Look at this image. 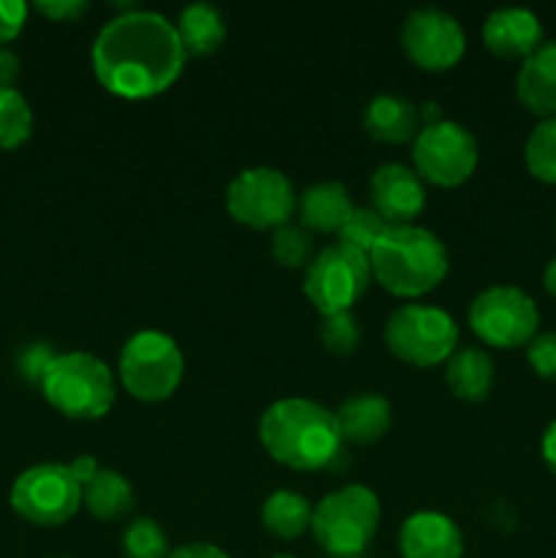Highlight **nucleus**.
Returning <instances> with one entry per match:
<instances>
[{"label":"nucleus","instance_id":"obj_19","mask_svg":"<svg viewBox=\"0 0 556 558\" xmlns=\"http://www.w3.org/2000/svg\"><path fill=\"white\" fill-rule=\"evenodd\" d=\"M338 428H341L343 441L352 445H374L390 430L392 407L387 398L376 392H358L341 401L336 409Z\"/></svg>","mask_w":556,"mask_h":558},{"label":"nucleus","instance_id":"obj_5","mask_svg":"<svg viewBox=\"0 0 556 558\" xmlns=\"http://www.w3.org/2000/svg\"><path fill=\"white\" fill-rule=\"evenodd\" d=\"M379 496L365 485H343L327 494L311 515L316 545L336 558L360 556L379 529Z\"/></svg>","mask_w":556,"mask_h":558},{"label":"nucleus","instance_id":"obj_4","mask_svg":"<svg viewBox=\"0 0 556 558\" xmlns=\"http://www.w3.org/2000/svg\"><path fill=\"white\" fill-rule=\"evenodd\" d=\"M49 407L69 420H98L109 414L118 396L114 374L104 360L87 352H63L41 379Z\"/></svg>","mask_w":556,"mask_h":558},{"label":"nucleus","instance_id":"obj_37","mask_svg":"<svg viewBox=\"0 0 556 558\" xmlns=\"http://www.w3.org/2000/svg\"><path fill=\"white\" fill-rule=\"evenodd\" d=\"M69 469H71V474H74V477H76V483H80L82 488H85V485L90 483L93 477H96L98 469H101V466H98V461L93 456H76L74 461L69 463Z\"/></svg>","mask_w":556,"mask_h":558},{"label":"nucleus","instance_id":"obj_31","mask_svg":"<svg viewBox=\"0 0 556 558\" xmlns=\"http://www.w3.org/2000/svg\"><path fill=\"white\" fill-rule=\"evenodd\" d=\"M527 360L540 379L556 381V332H537L529 341Z\"/></svg>","mask_w":556,"mask_h":558},{"label":"nucleus","instance_id":"obj_18","mask_svg":"<svg viewBox=\"0 0 556 558\" xmlns=\"http://www.w3.org/2000/svg\"><path fill=\"white\" fill-rule=\"evenodd\" d=\"M298 207L303 229L322 234L341 232V227L354 210L349 189L343 183H338V180H319V183L309 185L300 194Z\"/></svg>","mask_w":556,"mask_h":558},{"label":"nucleus","instance_id":"obj_23","mask_svg":"<svg viewBox=\"0 0 556 558\" xmlns=\"http://www.w3.org/2000/svg\"><path fill=\"white\" fill-rule=\"evenodd\" d=\"M82 505L98 521H120L134 507V488L125 474L114 469H98L96 477L82 488Z\"/></svg>","mask_w":556,"mask_h":558},{"label":"nucleus","instance_id":"obj_6","mask_svg":"<svg viewBox=\"0 0 556 558\" xmlns=\"http://www.w3.org/2000/svg\"><path fill=\"white\" fill-rule=\"evenodd\" d=\"M183 352L161 330H140L123 343L118 376L125 392L145 403L167 401L183 379Z\"/></svg>","mask_w":556,"mask_h":558},{"label":"nucleus","instance_id":"obj_38","mask_svg":"<svg viewBox=\"0 0 556 558\" xmlns=\"http://www.w3.org/2000/svg\"><path fill=\"white\" fill-rule=\"evenodd\" d=\"M540 452H543V461L551 472L556 474V420L545 428L543 441H540Z\"/></svg>","mask_w":556,"mask_h":558},{"label":"nucleus","instance_id":"obj_1","mask_svg":"<svg viewBox=\"0 0 556 558\" xmlns=\"http://www.w3.org/2000/svg\"><path fill=\"white\" fill-rule=\"evenodd\" d=\"M93 71L120 98H153L174 85L185 63L178 27L158 11H120L104 22L90 49Z\"/></svg>","mask_w":556,"mask_h":558},{"label":"nucleus","instance_id":"obj_11","mask_svg":"<svg viewBox=\"0 0 556 558\" xmlns=\"http://www.w3.org/2000/svg\"><path fill=\"white\" fill-rule=\"evenodd\" d=\"M227 210L251 229H278L298 210V191L281 169L249 167L229 180Z\"/></svg>","mask_w":556,"mask_h":558},{"label":"nucleus","instance_id":"obj_20","mask_svg":"<svg viewBox=\"0 0 556 558\" xmlns=\"http://www.w3.org/2000/svg\"><path fill=\"white\" fill-rule=\"evenodd\" d=\"M363 125L376 142L403 145L409 140L414 142V136L420 134V109L396 93H379L365 107Z\"/></svg>","mask_w":556,"mask_h":558},{"label":"nucleus","instance_id":"obj_9","mask_svg":"<svg viewBox=\"0 0 556 558\" xmlns=\"http://www.w3.org/2000/svg\"><path fill=\"white\" fill-rule=\"evenodd\" d=\"M467 322L474 336L488 347L516 349L537 336L540 311L523 289L496 283L469 303Z\"/></svg>","mask_w":556,"mask_h":558},{"label":"nucleus","instance_id":"obj_21","mask_svg":"<svg viewBox=\"0 0 556 558\" xmlns=\"http://www.w3.org/2000/svg\"><path fill=\"white\" fill-rule=\"evenodd\" d=\"M494 360L485 349L463 347L450 354L445 363V381L452 390V396L461 401L480 403L488 398L491 387H494Z\"/></svg>","mask_w":556,"mask_h":558},{"label":"nucleus","instance_id":"obj_2","mask_svg":"<svg viewBox=\"0 0 556 558\" xmlns=\"http://www.w3.org/2000/svg\"><path fill=\"white\" fill-rule=\"evenodd\" d=\"M259 441L273 461L294 472H319L343 452L336 412L311 398H281L259 417Z\"/></svg>","mask_w":556,"mask_h":558},{"label":"nucleus","instance_id":"obj_29","mask_svg":"<svg viewBox=\"0 0 556 558\" xmlns=\"http://www.w3.org/2000/svg\"><path fill=\"white\" fill-rule=\"evenodd\" d=\"M387 229H390V223H387L374 207H354L352 216L347 218V223H343L341 232H338V240L352 245V248L363 251V254H371V248L379 243V238Z\"/></svg>","mask_w":556,"mask_h":558},{"label":"nucleus","instance_id":"obj_10","mask_svg":"<svg viewBox=\"0 0 556 558\" xmlns=\"http://www.w3.org/2000/svg\"><path fill=\"white\" fill-rule=\"evenodd\" d=\"M9 501L33 526H63L82 507V485L65 463H38L14 480Z\"/></svg>","mask_w":556,"mask_h":558},{"label":"nucleus","instance_id":"obj_17","mask_svg":"<svg viewBox=\"0 0 556 558\" xmlns=\"http://www.w3.org/2000/svg\"><path fill=\"white\" fill-rule=\"evenodd\" d=\"M516 96L537 118H556V41H543L516 74Z\"/></svg>","mask_w":556,"mask_h":558},{"label":"nucleus","instance_id":"obj_25","mask_svg":"<svg viewBox=\"0 0 556 558\" xmlns=\"http://www.w3.org/2000/svg\"><path fill=\"white\" fill-rule=\"evenodd\" d=\"M33 112L16 87H0V147L14 150L31 140Z\"/></svg>","mask_w":556,"mask_h":558},{"label":"nucleus","instance_id":"obj_24","mask_svg":"<svg viewBox=\"0 0 556 558\" xmlns=\"http://www.w3.org/2000/svg\"><path fill=\"white\" fill-rule=\"evenodd\" d=\"M314 507L294 490H273L262 505V523L278 539H298L311 529Z\"/></svg>","mask_w":556,"mask_h":558},{"label":"nucleus","instance_id":"obj_28","mask_svg":"<svg viewBox=\"0 0 556 558\" xmlns=\"http://www.w3.org/2000/svg\"><path fill=\"white\" fill-rule=\"evenodd\" d=\"M270 254L283 267H309L314 259L311 256L314 254V240H311L309 229L283 223V227L273 229Z\"/></svg>","mask_w":556,"mask_h":558},{"label":"nucleus","instance_id":"obj_22","mask_svg":"<svg viewBox=\"0 0 556 558\" xmlns=\"http://www.w3.org/2000/svg\"><path fill=\"white\" fill-rule=\"evenodd\" d=\"M174 27H178L185 54H200V58L202 54H213L227 41V20H223L221 9L213 3L185 5Z\"/></svg>","mask_w":556,"mask_h":558},{"label":"nucleus","instance_id":"obj_30","mask_svg":"<svg viewBox=\"0 0 556 558\" xmlns=\"http://www.w3.org/2000/svg\"><path fill=\"white\" fill-rule=\"evenodd\" d=\"M319 338L327 352L333 354H352L360 343V325L352 311L341 314H327L319 322Z\"/></svg>","mask_w":556,"mask_h":558},{"label":"nucleus","instance_id":"obj_39","mask_svg":"<svg viewBox=\"0 0 556 558\" xmlns=\"http://www.w3.org/2000/svg\"><path fill=\"white\" fill-rule=\"evenodd\" d=\"M420 120H425V125H431V123H439V120H445V118H442V109H439V104H434V101L423 104V107H420Z\"/></svg>","mask_w":556,"mask_h":558},{"label":"nucleus","instance_id":"obj_12","mask_svg":"<svg viewBox=\"0 0 556 558\" xmlns=\"http://www.w3.org/2000/svg\"><path fill=\"white\" fill-rule=\"evenodd\" d=\"M478 158V140L467 125L456 120L431 123L414 136L412 163L423 183L442 185V189L467 183L474 174Z\"/></svg>","mask_w":556,"mask_h":558},{"label":"nucleus","instance_id":"obj_34","mask_svg":"<svg viewBox=\"0 0 556 558\" xmlns=\"http://www.w3.org/2000/svg\"><path fill=\"white\" fill-rule=\"evenodd\" d=\"M90 3L87 0H38L36 11L52 22H74L87 14Z\"/></svg>","mask_w":556,"mask_h":558},{"label":"nucleus","instance_id":"obj_3","mask_svg":"<svg viewBox=\"0 0 556 558\" xmlns=\"http://www.w3.org/2000/svg\"><path fill=\"white\" fill-rule=\"evenodd\" d=\"M371 276L396 298H420L445 281L450 256L431 229L390 227L368 254Z\"/></svg>","mask_w":556,"mask_h":558},{"label":"nucleus","instance_id":"obj_33","mask_svg":"<svg viewBox=\"0 0 556 558\" xmlns=\"http://www.w3.org/2000/svg\"><path fill=\"white\" fill-rule=\"evenodd\" d=\"M27 22V3L22 0H0V47L14 41Z\"/></svg>","mask_w":556,"mask_h":558},{"label":"nucleus","instance_id":"obj_32","mask_svg":"<svg viewBox=\"0 0 556 558\" xmlns=\"http://www.w3.org/2000/svg\"><path fill=\"white\" fill-rule=\"evenodd\" d=\"M55 357H58V352H55L49 343H31V347L22 349L20 357H16V368H20V374L25 376L27 381L41 385L44 374H47V368L52 365Z\"/></svg>","mask_w":556,"mask_h":558},{"label":"nucleus","instance_id":"obj_41","mask_svg":"<svg viewBox=\"0 0 556 558\" xmlns=\"http://www.w3.org/2000/svg\"><path fill=\"white\" fill-rule=\"evenodd\" d=\"M270 558H294V556H289V554H276V556H270Z\"/></svg>","mask_w":556,"mask_h":558},{"label":"nucleus","instance_id":"obj_15","mask_svg":"<svg viewBox=\"0 0 556 558\" xmlns=\"http://www.w3.org/2000/svg\"><path fill=\"white\" fill-rule=\"evenodd\" d=\"M483 41L496 58L527 60L543 44V22L534 11L518 5L494 9L483 22Z\"/></svg>","mask_w":556,"mask_h":558},{"label":"nucleus","instance_id":"obj_13","mask_svg":"<svg viewBox=\"0 0 556 558\" xmlns=\"http://www.w3.org/2000/svg\"><path fill=\"white\" fill-rule=\"evenodd\" d=\"M401 47L414 65L425 71L452 69L467 52L461 22L436 5L412 9L401 27Z\"/></svg>","mask_w":556,"mask_h":558},{"label":"nucleus","instance_id":"obj_36","mask_svg":"<svg viewBox=\"0 0 556 558\" xmlns=\"http://www.w3.org/2000/svg\"><path fill=\"white\" fill-rule=\"evenodd\" d=\"M20 58L11 49L0 47V87H14L16 76H20Z\"/></svg>","mask_w":556,"mask_h":558},{"label":"nucleus","instance_id":"obj_26","mask_svg":"<svg viewBox=\"0 0 556 558\" xmlns=\"http://www.w3.org/2000/svg\"><path fill=\"white\" fill-rule=\"evenodd\" d=\"M527 169L543 183L556 185V118H545L529 131L523 145Z\"/></svg>","mask_w":556,"mask_h":558},{"label":"nucleus","instance_id":"obj_27","mask_svg":"<svg viewBox=\"0 0 556 558\" xmlns=\"http://www.w3.org/2000/svg\"><path fill=\"white\" fill-rule=\"evenodd\" d=\"M120 545H123L125 558H169V554H172L167 532H164L156 518L131 521L125 526L123 537H120Z\"/></svg>","mask_w":556,"mask_h":558},{"label":"nucleus","instance_id":"obj_14","mask_svg":"<svg viewBox=\"0 0 556 558\" xmlns=\"http://www.w3.org/2000/svg\"><path fill=\"white\" fill-rule=\"evenodd\" d=\"M371 202L390 227H407L425 210V183L414 167L382 163L371 174Z\"/></svg>","mask_w":556,"mask_h":558},{"label":"nucleus","instance_id":"obj_40","mask_svg":"<svg viewBox=\"0 0 556 558\" xmlns=\"http://www.w3.org/2000/svg\"><path fill=\"white\" fill-rule=\"evenodd\" d=\"M543 287H545V292L554 294V298H556V256L548 262V265H545V270H543Z\"/></svg>","mask_w":556,"mask_h":558},{"label":"nucleus","instance_id":"obj_7","mask_svg":"<svg viewBox=\"0 0 556 558\" xmlns=\"http://www.w3.org/2000/svg\"><path fill=\"white\" fill-rule=\"evenodd\" d=\"M385 343L398 360L431 368L450 360L458 343V325L445 308L425 303L398 305L385 325Z\"/></svg>","mask_w":556,"mask_h":558},{"label":"nucleus","instance_id":"obj_8","mask_svg":"<svg viewBox=\"0 0 556 558\" xmlns=\"http://www.w3.org/2000/svg\"><path fill=\"white\" fill-rule=\"evenodd\" d=\"M371 283L368 254L352 245L336 243L325 245L305 267L303 292L322 316L352 311Z\"/></svg>","mask_w":556,"mask_h":558},{"label":"nucleus","instance_id":"obj_16","mask_svg":"<svg viewBox=\"0 0 556 558\" xmlns=\"http://www.w3.org/2000/svg\"><path fill=\"white\" fill-rule=\"evenodd\" d=\"M398 550L403 558H461L463 534L452 518L423 510L401 523Z\"/></svg>","mask_w":556,"mask_h":558},{"label":"nucleus","instance_id":"obj_35","mask_svg":"<svg viewBox=\"0 0 556 558\" xmlns=\"http://www.w3.org/2000/svg\"><path fill=\"white\" fill-rule=\"evenodd\" d=\"M169 558H232V556L213 543H185V545H178V548H172Z\"/></svg>","mask_w":556,"mask_h":558}]
</instances>
